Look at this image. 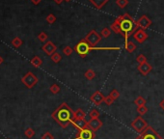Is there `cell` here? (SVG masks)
Wrapping results in <instances>:
<instances>
[{
	"label": "cell",
	"mask_w": 164,
	"mask_h": 139,
	"mask_svg": "<svg viewBox=\"0 0 164 139\" xmlns=\"http://www.w3.org/2000/svg\"><path fill=\"white\" fill-rule=\"evenodd\" d=\"M51 117L61 128L67 129L74 119V111L66 102H63L53 111Z\"/></svg>",
	"instance_id": "6da1fadb"
},
{
	"label": "cell",
	"mask_w": 164,
	"mask_h": 139,
	"mask_svg": "<svg viewBox=\"0 0 164 139\" xmlns=\"http://www.w3.org/2000/svg\"><path fill=\"white\" fill-rule=\"evenodd\" d=\"M115 22L119 24L121 35L124 38L126 42H128V38L139 29L138 25H137V21H135L132 17L127 14V13L117 17L115 19Z\"/></svg>",
	"instance_id": "7a4b0ae2"
},
{
	"label": "cell",
	"mask_w": 164,
	"mask_h": 139,
	"mask_svg": "<svg viewBox=\"0 0 164 139\" xmlns=\"http://www.w3.org/2000/svg\"><path fill=\"white\" fill-rule=\"evenodd\" d=\"M92 50H93V46H91L90 44L87 41H85L84 39L81 40V41L74 46V51L82 58L86 57L89 54V52Z\"/></svg>",
	"instance_id": "3957f363"
},
{
	"label": "cell",
	"mask_w": 164,
	"mask_h": 139,
	"mask_svg": "<svg viewBox=\"0 0 164 139\" xmlns=\"http://www.w3.org/2000/svg\"><path fill=\"white\" fill-rule=\"evenodd\" d=\"M135 139H163V137L158 132L155 131L154 128H152L151 125H148L145 129V130H144L142 133H140Z\"/></svg>",
	"instance_id": "277c9868"
},
{
	"label": "cell",
	"mask_w": 164,
	"mask_h": 139,
	"mask_svg": "<svg viewBox=\"0 0 164 139\" xmlns=\"http://www.w3.org/2000/svg\"><path fill=\"white\" fill-rule=\"evenodd\" d=\"M130 127L132 128L137 133H142V132L145 130V129L148 127V124L147 122L144 120L142 118V116H137L134 120L131 122L130 124Z\"/></svg>",
	"instance_id": "5b68a950"
},
{
	"label": "cell",
	"mask_w": 164,
	"mask_h": 139,
	"mask_svg": "<svg viewBox=\"0 0 164 139\" xmlns=\"http://www.w3.org/2000/svg\"><path fill=\"white\" fill-rule=\"evenodd\" d=\"M39 78L33 74L32 71H28L22 78H21V82L25 85L26 88L32 89L34 86L38 83Z\"/></svg>",
	"instance_id": "8992f818"
},
{
	"label": "cell",
	"mask_w": 164,
	"mask_h": 139,
	"mask_svg": "<svg viewBox=\"0 0 164 139\" xmlns=\"http://www.w3.org/2000/svg\"><path fill=\"white\" fill-rule=\"evenodd\" d=\"M85 41H87L91 46H93V48H95V46L101 42V36L97 34V32L96 30H91L87 36L84 38Z\"/></svg>",
	"instance_id": "52a82bcc"
},
{
	"label": "cell",
	"mask_w": 164,
	"mask_h": 139,
	"mask_svg": "<svg viewBox=\"0 0 164 139\" xmlns=\"http://www.w3.org/2000/svg\"><path fill=\"white\" fill-rule=\"evenodd\" d=\"M94 138H96L95 131L88 128V129L78 130L76 137L74 139H94Z\"/></svg>",
	"instance_id": "ba28073f"
},
{
	"label": "cell",
	"mask_w": 164,
	"mask_h": 139,
	"mask_svg": "<svg viewBox=\"0 0 164 139\" xmlns=\"http://www.w3.org/2000/svg\"><path fill=\"white\" fill-rule=\"evenodd\" d=\"M104 98H105V97L103 96L102 93L97 90L90 97V101L92 103H94L95 105L98 106V105H101L102 102H104Z\"/></svg>",
	"instance_id": "9c48e42d"
},
{
	"label": "cell",
	"mask_w": 164,
	"mask_h": 139,
	"mask_svg": "<svg viewBox=\"0 0 164 139\" xmlns=\"http://www.w3.org/2000/svg\"><path fill=\"white\" fill-rule=\"evenodd\" d=\"M42 49L44 53H47L48 55H52L53 53H55L56 50H57V46L50 41H48L45 43L43 46H42Z\"/></svg>",
	"instance_id": "30bf717a"
},
{
	"label": "cell",
	"mask_w": 164,
	"mask_h": 139,
	"mask_svg": "<svg viewBox=\"0 0 164 139\" xmlns=\"http://www.w3.org/2000/svg\"><path fill=\"white\" fill-rule=\"evenodd\" d=\"M133 38L135 39V41L139 44H143L144 42L148 39V34L146 33V31L144 29H138L134 34H133Z\"/></svg>",
	"instance_id": "8fae6325"
},
{
	"label": "cell",
	"mask_w": 164,
	"mask_h": 139,
	"mask_svg": "<svg viewBox=\"0 0 164 139\" xmlns=\"http://www.w3.org/2000/svg\"><path fill=\"white\" fill-rule=\"evenodd\" d=\"M74 125L75 129L78 130H81L84 129H88V121H86L85 119H74L73 122L71 123Z\"/></svg>",
	"instance_id": "7c38bea8"
},
{
	"label": "cell",
	"mask_w": 164,
	"mask_h": 139,
	"mask_svg": "<svg viewBox=\"0 0 164 139\" xmlns=\"http://www.w3.org/2000/svg\"><path fill=\"white\" fill-rule=\"evenodd\" d=\"M102 122L100 118H97V119H90L88 121V127L90 129H92L93 131H97L100 129L102 127Z\"/></svg>",
	"instance_id": "4fadbf2b"
},
{
	"label": "cell",
	"mask_w": 164,
	"mask_h": 139,
	"mask_svg": "<svg viewBox=\"0 0 164 139\" xmlns=\"http://www.w3.org/2000/svg\"><path fill=\"white\" fill-rule=\"evenodd\" d=\"M151 24H152V21L147 17V16H142L138 21H137V25L140 29L146 30L148 27H150Z\"/></svg>",
	"instance_id": "5bb4252c"
},
{
	"label": "cell",
	"mask_w": 164,
	"mask_h": 139,
	"mask_svg": "<svg viewBox=\"0 0 164 139\" xmlns=\"http://www.w3.org/2000/svg\"><path fill=\"white\" fill-rule=\"evenodd\" d=\"M137 70L140 71V74L143 75H148L151 71L153 70V67L151 66V64H149L148 62L146 63H143L138 65V67H137Z\"/></svg>",
	"instance_id": "9a60e30c"
},
{
	"label": "cell",
	"mask_w": 164,
	"mask_h": 139,
	"mask_svg": "<svg viewBox=\"0 0 164 139\" xmlns=\"http://www.w3.org/2000/svg\"><path fill=\"white\" fill-rule=\"evenodd\" d=\"M91 4H93L97 10H101L109 0H89Z\"/></svg>",
	"instance_id": "2e32d148"
},
{
	"label": "cell",
	"mask_w": 164,
	"mask_h": 139,
	"mask_svg": "<svg viewBox=\"0 0 164 139\" xmlns=\"http://www.w3.org/2000/svg\"><path fill=\"white\" fill-rule=\"evenodd\" d=\"M30 63H31V65L33 66V67L40 68L41 66H42V64H43V60L39 56H34V57L31 59Z\"/></svg>",
	"instance_id": "e0dca14e"
},
{
	"label": "cell",
	"mask_w": 164,
	"mask_h": 139,
	"mask_svg": "<svg viewBox=\"0 0 164 139\" xmlns=\"http://www.w3.org/2000/svg\"><path fill=\"white\" fill-rule=\"evenodd\" d=\"M124 48L127 49V51H128V52H130V53H131V52L135 51V49L137 48V45L133 42L128 41V42H126V44H124Z\"/></svg>",
	"instance_id": "ac0fdd59"
},
{
	"label": "cell",
	"mask_w": 164,
	"mask_h": 139,
	"mask_svg": "<svg viewBox=\"0 0 164 139\" xmlns=\"http://www.w3.org/2000/svg\"><path fill=\"white\" fill-rule=\"evenodd\" d=\"M85 117H86V113L81 108H78L74 111V119H85Z\"/></svg>",
	"instance_id": "d6986e66"
},
{
	"label": "cell",
	"mask_w": 164,
	"mask_h": 139,
	"mask_svg": "<svg viewBox=\"0 0 164 139\" xmlns=\"http://www.w3.org/2000/svg\"><path fill=\"white\" fill-rule=\"evenodd\" d=\"M146 102H147V101L142 96H138L134 100V103L137 105V106H143V105H146Z\"/></svg>",
	"instance_id": "ffe728a7"
},
{
	"label": "cell",
	"mask_w": 164,
	"mask_h": 139,
	"mask_svg": "<svg viewBox=\"0 0 164 139\" xmlns=\"http://www.w3.org/2000/svg\"><path fill=\"white\" fill-rule=\"evenodd\" d=\"M85 77H86L88 80H92V79H94L96 77V72L92 70V69H89L86 71V72L84 74Z\"/></svg>",
	"instance_id": "44dd1931"
},
{
	"label": "cell",
	"mask_w": 164,
	"mask_h": 139,
	"mask_svg": "<svg viewBox=\"0 0 164 139\" xmlns=\"http://www.w3.org/2000/svg\"><path fill=\"white\" fill-rule=\"evenodd\" d=\"M12 44H13V46H14V48H18L19 46H21V44H22V40L21 38H18V37H16L15 39H13Z\"/></svg>",
	"instance_id": "7402d4cb"
},
{
	"label": "cell",
	"mask_w": 164,
	"mask_h": 139,
	"mask_svg": "<svg viewBox=\"0 0 164 139\" xmlns=\"http://www.w3.org/2000/svg\"><path fill=\"white\" fill-rule=\"evenodd\" d=\"M24 135L27 137V138L34 137V135H35V130L33 129L32 128H27V129H25V131H24Z\"/></svg>",
	"instance_id": "603a6c76"
},
{
	"label": "cell",
	"mask_w": 164,
	"mask_h": 139,
	"mask_svg": "<svg viewBox=\"0 0 164 139\" xmlns=\"http://www.w3.org/2000/svg\"><path fill=\"white\" fill-rule=\"evenodd\" d=\"M101 114L100 112H98L97 109H92L90 112H89V117L90 119H97V118H100Z\"/></svg>",
	"instance_id": "cb8c5ba5"
},
{
	"label": "cell",
	"mask_w": 164,
	"mask_h": 139,
	"mask_svg": "<svg viewBox=\"0 0 164 139\" xmlns=\"http://www.w3.org/2000/svg\"><path fill=\"white\" fill-rule=\"evenodd\" d=\"M137 112H138V114L140 116L142 115H145L147 112H148V107L146 106V105H143V106H137Z\"/></svg>",
	"instance_id": "d4e9b609"
},
{
	"label": "cell",
	"mask_w": 164,
	"mask_h": 139,
	"mask_svg": "<svg viewBox=\"0 0 164 139\" xmlns=\"http://www.w3.org/2000/svg\"><path fill=\"white\" fill-rule=\"evenodd\" d=\"M49 91L52 93V94L56 95L60 92V87H59V85H57V84H52L49 87Z\"/></svg>",
	"instance_id": "484cf974"
},
{
	"label": "cell",
	"mask_w": 164,
	"mask_h": 139,
	"mask_svg": "<svg viewBox=\"0 0 164 139\" xmlns=\"http://www.w3.org/2000/svg\"><path fill=\"white\" fill-rule=\"evenodd\" d=\"M109 96L113 98L114 101H116L117 98H120V92L118 91V90H116V89H113L112 91H111L110 93H109Z\"/></svg>",
	"instance_id": "4316f807"
},
{
	"label": "cell",
	"mask_w": 164,
	"mask_h": 139,
	"mask_svg": "<svg viewBox=\"0 0 164 139\" xmlns=\"http://www.w3.org/2000/svg\"><path fill=\"white\" fill-rule=\"evenodd\" d=\"M61 59H62V57H61L60 54L58 53V52H55V53H53L51 55V60L54 63H59L61 61Z\"/></svg>",
	"instance_id": "83f0119b"
},
{
	"label": "cell",
	"mask_w": 164,
	"mask_h": 139,
	"mask_svg": "<svg viewBox=\"0 0 164 139\" xmlns=\"http://www.w3.org/2000/svg\"><path fill=\"white\" fill-rule=\"evenodd\" d=\"M116 4L119 6L121 9H124L128 4V0H116Z\"/></svg>",
	"instance_id": "f1b7e54d"
},
{
	"label": "cell",
	"mask_w": 164,
	"mask_h": 139,
	"mask_svg": "<svg viewBox=\"0 0 164 139\" xmlns=\"http://www.w3.org/2000/svg\"><path fill=\"white\" fill-rule=\"evenodd\" d=\"M136 62L138 63L139 65H140V64H143V63H146V62H147V58H146L145 55L139 54L138 56L136 57Z\"/></svg>",
	"instance_id": "f546056e"
},
{
	"label": "cell",
	"mask_w": 164,
	"mask_h": 139,
	"mask_svg": "<svg viewBox=\"0 0 164 139\" xmlns=\"http://www.w3.org/2000/svg\"><path fill=\"white\" fill-rule=\"evenodd\" d=\"M73 51L74 49L71 48V46L67 45V46H65V48H63V53L66 55V56H70L71 53H73Z\"/></svg>",
	"instance_id": "4dcf8cb0"
},
{
	"label": "cell",
	"mask_w": 164,
	"mask_h": 139,
	"mask_svg": "<svg viewBox=\"0 0 164 139\" xmlns=\"http://www.w3.org/2000/svg\"><path fill=\"white\" fill-rule=\"evenodd\" d=\"M111 35V30L109 28H103L101 30V36L103 37V38H108L109 36Z\"/></svg>",
	"instance_id": "1f68e13d"
},
{
	"label": "cell",
	"mask_w": 164,
	"mask_h": 139,
	"mask_svg": "<svg viewBox=\"0 0 164 139\" xmlns=\"http://www.w3.org/2000/svg\"><path fill=\"white\" fill-rule=\"evenodd\" d=\"M38 39L40 40V42H47L48 41V35L45 34L44 32H41L40 34L38 35Z\"/></svg>",
	"instance_id": "d6a6232c"
},
{
	"label": "cell",
	"mask_w": 164,
	"mask_h": 139,
	"mask_svg": "<svg viewBox=\"0 0 164 139\" xmlns=\"http://www.w3.org/2000/svg\"><path fill=\"white\" fill-rule=\"evenodd\" d=\"M47 21L49 23V24H52L56 21V17L53 15V14H49L48 17H47Z\"/></svg>",
	"instance_id": "836d02e7"
},
{
	"label": "cell",
	"mask_w": 164,
	"mask_h": 139,
	"mask_svg": "<svg viewBox=\"0 0 164 139\" xmlns=\"http://www.w3.org/2000/svg\"><path fill=\"white\" fill-rule=\"evenodd\" d=\"M114 102L115 101L109 95L107 97H105V98H104V103H105L106 105H112L114 103Z\"/></svg>",
	"instance_id": "e575fe53"
},
{
	"label": "cell",
	"mask_w": 164,
	"mask_h": 139,
	"mask_svg": "<svg viewBox=\"0 0 164 139\" xmlns=\"http://www.w3.org/2000/svg\"><path fill=\"white\" fill-rule=\"evenodd\" d=\"M41 139H54V136L51 134V132L47 131V132H44V133L42 135Z\"/></svg>",
	"instance_id": "d590c367"
},
{
	"label": "cell",
	"mask_w": 164,
	"mask_h": 139,
	"mask_svg": "<svg viewBox=\"0 0 164 139\" xmlns=\"http://www.w3.org/2000/svg\"><path fill=\"white\" fill-rule=\"evenodd\" d=\"M159 107L164 111V98H163V100L159 102Z\"/></svg>",
	"instance_id": "8d00e7d4"
},
{
	"label": "cell",
	"mask_w": 164,
	"mask_h": 139,
	"mask_svg": "<svg viewBox=\"0 0 164 139\" xmlns=\"http://www.w3.org/2000/svg\"><path fill=\"white\" fill-rule=\"evenodd\" d=\"M32 3L34 4V5H38V4H40L42 0H31Z\"/></svg>",
	"instance_id": "74e56055"
},
{
	"label": "cell",
	"mask_w": 164,
	"mask_h": 139,
	"mask_svg": "<svg viewBox=\"0 0 164 139\" xmlns=\"http://www.w3.org/2000/svg\"><path fill=\"white\" fill-rule=\"evenodd\" d=\"M63 1H64V0H54V2H55L56 4H61Z\"/></svg>",
	"instance_id": "f35d334b"
},
{
	"label": "cell",
	"mask_w": 164,
	"mask_h": 139,
	"mask_svg": "<svg viewBox=\"0 0 164 139\" xmlns=\"http://www.w3.org/2000/svg\"><path fill=\"white\" fill-rule=\"evenodd\" d=\"M3 63V58L1 57V56H0V65H1Z\"/></svg>",
	"instance_id": "ab89813d"
},
{
	"label": "cell",
	"mask_w": 164,
	"mask_h": 139,
	"mask_svg": "<svg viewBox=\"0 0 164 139\" xmlns=\"http://www.w3.org/2000/svg\"><path fill=\"white\" fill-rule=\"evenodd\" d=\"M65 1H67V2H69V1H71V0H65Z\"/></svg>",
	"instance_id": "60d3db41"
}]
</instances>
